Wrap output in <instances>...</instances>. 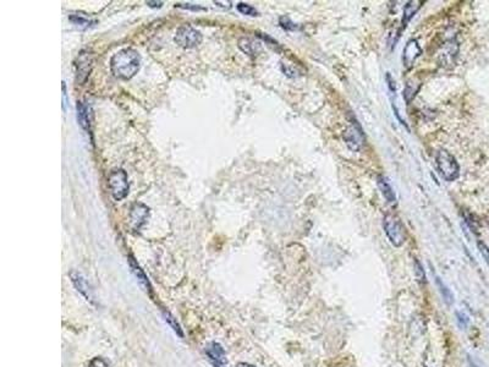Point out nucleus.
I'll return each mask as SVG.
<instances>
[{
    "label": "nucleus",
    "mask_w": 489,
    "mask_h": 367,
    "mask_svg": "<svg viewBox=\"0 0 489 367\" xmlns=\"http://www.w3.org/2000/svg\"><path fill=\"white\" fill-rule=\"evenodd\" d=\"M477 246H478V250H480V252L482 254L483 259H485L486 262H487V263L489 264V247L485 243H482V241H478Z\"/></svg>",
    "instance_id": "nucleus-26"
},
{
    "label": "nucleus",
    "mask_w": 489,
    "mask_h": 367,
    "mask_svg": "<svg viewBox=\"0 0 489 367\" xmlns=\"http://www.w3.org/2000/svg\"><path fill=\"white\" fill-rule=\"evenodd\" d=\"M456 316H457V321H459L460 326H461V327H466L467 326V322H469L467 317L465 316V315L460 314V312H457Z\"/></svg>",
    "instance_id": "nucleus-27"
},
{
    "label": "nucleus",
    "mask_w": 489,
    "mask_h": 367,
    "mask_svg": "<svg viewBox=\"0 0 489 367\" xmlns=\"http://www.w3.org/2000/svg\"><path fill=\"white\" fill-rule=\"evenodd\" d=\"M280 26L286 31H293L297 28V26L289 19V17H280Z\"/></svg>",
    "instance_id": "nucleus-25"
},
{
    "label": "nucleus",
    "mask_w": 489,
    "mask_h": 367,
    "mask_svg": "<svg viewBox=\"0 0 489 367\" xmlns=\"http://www.w3.org/2000/svg\"><path fill=\"white\" fill-rule=\"evenodd\" d=\"M62 101H64V103H62V109L66 110L67 96H66V85H65V82H62Z\"/></svg>",
    "instance_id": "nucleus-28"
},
{
    "label": "nucleus",
    "mask_w": 489,
    "mask_h": 367,
    "mask_svg": "<svg viewBox=\"0 0 489 367\" xmlns=\"http://www.w3.org/2000/svg\"><path fill=\"white\" fill-rule=\"evenodd\" d=\"M344 140L346 142L347 147L353 152H357L362 148L365 143V135L362 129L356 121H352L344 131Z\"/></svg>",
    "instance_id": "nucleus-7"
},
{
    "label": "nucleus",
    "mask_w": 489,
    "mask_h": 367,
    "mask_svg": "<svg viewBox=\"0 0 489 367\" xmlns=\"http://www.w3.org/2000/svg\"><path fill=\"white\" fill-rule=\"evenodd\" d=\"M90 367H111L110 363L108 360H105L104 358H100V356H96L92 360L90 361Z\"/></svg>",
    "instance_id": "nucleus-23"
},
{
    "label": "nucleus",
    "mask_w": 489,
    "mask_h": 367,
    "mask_svg": "<svg viewBox=\"0 0 489 367\" xmlns=\"http://www.w3.org/2000/svg\"><path fill=\"white\" fill-rule=\"evenodd\" d=\"M70 279H71L72 284H74L76 290L79 291L80 294L92 305H96V298H95V293H93V289L91 286L90 283L87 282L85 277L77 270H71L69 273Z\"/></svg>",
    "instance_id": "nucleus-8"
},
{
    "label": "nucleus",
    "mask_w": 489,
    "mask_h": 367,
    "mask_svg": "<svg viewBox=\"0 0 489 367\" xmlns=\"http://www.w3.org/2000/svg\"><path fill=\"white\" fill-rule=\"evenodd\" d=\"M239 48H240L244 54L252 56V58L258 55L259 52L262 51V47L258 42L246 37L241 38V40L239 41Z\"/></svg>",
    "instance_id": "nucleus-14"
},
{
    "label": "nucleus",
    "mask_w": 489,
    "mask_h": 367,
    "mask_svg": "<svg viewBox=\"0 0 489 367\" xmlns=\"http://www.w3.org/2000/svg\"><path fill=\"white\" fill-rule=\"evenodd\" d=\"M413 269H415L416 279H417L420 283H426V273H425V270H423L422 264L420 263V261H418V260H415Z\"/></svg>",
    "instance_id": "nucleus-21"
},
{
    "label": "nucleus",
    "mask_w": 489,
    "mask_h": 367,
    "mask_svg": "<svg viewBox=\"0 0 489 367\" xmlns=\"http://www.w3.org/2000/svg\"><path fill=\"white\" fill-rule=\"evenodd\" d=\"M108 185L110 189L111 196L115 201H121L129 194V179L124 169H114L110 171L108 178Z\"/></svg>",
    "instance_id": "nucleus-4"
},
{
    "label": "nucleus",
    "mask_w": 489,
    "mask_h": 367,
    "mask_svg": "<svg viewBox=\"0 0 489 367\" xmlns=\"http://www.w3.org/2000/svg\"><path fill=\"white\" fill-rule=\"evenodd\" d=\"M93 66V54L88 49H83L76 59V80L79 83H85L90 76Z\"/></svg>",
    "instance_id": "nucleus-6"
},
{
    "label": "nucleus",
    "mask_w": 489,
    "mask_h": 367,
    "mask_svg": "<svg viewBox=\"0 0 489 367\" xmlns=\"http://www.w3.org/2000/svg\"><path fill=\"white\" fill-rule=\"evenodd\" d=\"M418 88H420V86H416V87H413L412 81H408L406 83V87H405V91H404V97H405V100H406L407 103H410L411 101H412V98L416 96V92L418 91Z\"/></svg>",
    "instance_id": "nucleus-20"
},
{
    "label": "nucleus",
    "mask_w": 489,
    "mask_h": 367,
    "mask_svg": "<svg viewBox=\"0 0 489 367\" xmlns=\"http://www.w3.org/2000/svg\"><path fill=\"white\" fill-rule=\"evenodd\" d=\"M147 5H149L150 7H162L163 1H147Z\"/></svg>",
    "instance_id": "nucleus-29"
},
{
    "label": "nucleus",
    "mask_w": 489,
    "mask_h": 367,
    "mask_svg": "<svg viewBox=\"0 0 489 367\" xmlns=\"http://www.w3.org/2000/svg\"><path fill=\"white\" fill-rule=\"evenodd\" d=\"M383 228L388 239L394 246L400 247L406 241V231L401 219L396 214L388 213L383 218Z\"/></svg>",
    "instance_id": "nucleus-3"
},
{
    "label": "nucleus",
    "mask_w": 489,
    "mask_h": 367,
    "mask_svg": "<svg viewBox=\"0 0 489 367\" xmlns=\"http://www.w3.org/2000/svg\"><path fill=\"white\" fill-rule=\"evenodd\" d=\"M162 314H163V317H164V321H165L166 323L169 324V327H170L171 329H173L174 332H175L176 334L179 335V337L184 338L183 328H181L180 324H179V322L176 321L175 317H174L173 315H171L170 312H169L168 310H165V309L162 310Z\"/></svg>",
    "instance_id": "nucleus-17"
},
{
    "label": "nucleus",
    "mask_w": 489,
    "mask_h": 367,
    "mask_svg": "<svg viewBox=\"0 0 489 367\" xmlns=\"http://www.w3.org/2000/svg\"><path fill=\"white\" fill-rule=\"evenodd\" d=\"M238 10L239 12H241L243 15H247V16H257L258 15V11L253 6L246 4V2H239Z\"/></svg>",
    "instance_id": "nucleus-19"
},
{
    "label": "nucleus",
    "mask_w": 489,
    "mask_h": 367,
    "mask_svg": "<svg viewBox=\"0 0 489 367\" xmlns=\"http://www.w3.org/2000/svg\"><path fill=\"white\" fill-rule=\"evenodd\" d=\"M175 42L181 48H195L202 42V33L191 25H183L178 28L175 35Z\"/></svg>",
    "instance_id": "nucleus-5"
},
{
    "label": "nucleus",
    "mask_w": 489,
    "mask_h": 367,
    "mask_svg": "<svg viewBox=\"0 0 489 367\" xmlns=\"http://www.w3.org/2000/svg\"><path fill=\"white\" fill-rule=\"evenodd\" d=\"M77 120L85 131L91 134L92 131V121H93V110L90 104L83 102H77Z\"/></svg>",
    "instance_id": "nucleus-11"
},
{
    "label": "nucleus",
    "mask_w": 489,
    "mask_h": 367,
    "mask_svg": "<svg viewBox=\"0 0 489 367\" xmlns=\"http://www.w3.org/2000/svg\"><path fill=\"white\" fill-rule=\"evenodd\" d=\"M436 165L441 178L446 181H454L459 178L460 166L456 158L446 150H439L436 155Z\"/></svg>",
    "instance_id": "nucleus-2"
},
{
    "label": "nucleus",
    "mask_w": 489,
    "mask_h": 367,
    "mask_svg": "<svg viewBox=\"0 0 489 367\" xmlns=\"http://www.w3.org/2000/svg\"><path fill=\"white\" fill-rule=\"evenodd\" d=\"M141 66V56L135 49L125 48L113 55L110 69L114 76L121 80H130L139 72Z\"/></svg>",
    "instance_id": "nucleus-1"
},
{
    "label": "nucleus",
    "mask_w": 489,
    "mask_h": 367,
    "mask_svg": "<svg viewBox=\"0 0 489 367\" xmlns=\"http://www.w3.org/2000/svg\"><path fill=\"white\" fill-rule=\"evenodd\" d=\"M421 48L418 46L417 41L416 40H411L407 42L406 47H405L404 52H402V61L406 65L407 67H410L411 65L415 62L416 59L421 55Z\"/></svg>",
    "instance_id": "nucleus-13"
},
{
    "label": "nucleus",
    "mask_w": 489,
    "mask_h": 367,
    "mask_svg": "<svg viewBox=\"0 0 489 367\" xmlns=\"http://www.w3.org/2000/svg\"><path fill=\"white\" fill-rule=\"evenodd\" d=\"M236 367H254V366L251 365V364H247V363H239L238 365H236Z\"/></svg>",
    "instance_id": "nucleus-30"
},
{
    "label": "nucleus",
    "mask_w": 489,
    "mask_h": 367,
    "mask_svg": "<svg viewBox=\"0 0 489 367\" xmlns=\"http://www.w3.org/2000/svg\"><path fill=\"white\" fill-rule=\"evenodd\" d=\"M129 263H130V268H131L132 273H134L135 277H136L137 280H139L140 285H141L142 288L145 289V291H147V293H149V294L152 293V285H150L149 279H148V277L146 275L145 270L142 269L141 265L139 264V262H137L136 260L134 259V256H131V255L129 256Z\"/></svg>",
    "instance_id": "nucleus-12"
},
{
    "label": "nucleus",
    "mask_w": 489,
    "mask_h": 367,
    "mask_svg": "<svg viewBox=\"0 0 489 367\" xmlns=\"http://www.w3.org/2000/svg\"><path fill=\"white\" fill-rule=\"evenodd\" d=\"M437 283H438V285H439V288H440V293H441V295H443V298H444V301H445L448 305H450V304L454 301V299H452V295H451V293H450V290L448 288H446L445 285L444 284H441V282L439 280V278H437Z\"/></svg>",
    "instance_id": "nucleus-22"
},
{
    "label": "nucleus",
    "mask_w": 489,
    "mask_h": 367,
    "mask_svg": "<svg viewBox=\"0 0 489 367\" xmlns=\"http://www.w3.org/2000/svg\"><path fill=\"white\" fill-rule=\"evenodd\" d=\"M175 6L180 7V9H185V10H191V11H204L205 10V7L201 6V5L189 4V2H186V4H176Z\"/></svg>",
    "instance_id": "nucleus-24"
},
{
    "label": "nucleus",
    "mask_w": 489,
    "mask_h": 367,
    "mask_svg": "<svg viewBox=\"0 0 489 367\" xmlns=\"http://www.w3.org/2000/svg\"><path fill=\"white\" fill-rule=\"evenodd\" d=\"M69 20L71 21V22L74 23V25H76L77 27L83 28V30H86V28L92 27V26H95L96 23H97V21L86 19V17L81 16V15H70Z\"/></svg>",
    "instance_id": "nucleus-18"
},
{
    "label": "nucleus",
    "mask_w": 489,
    "mask_h": 367,
    "mask_svg": "<svg viewBox=\"0 0 489 367\" xmlns=\"http://www.w3.org/2000/svg\"><path fill=\"white\" fill-rule=\"evenodd\" d=\"M149 215V208L146 205L137 204L132 205L131 210H130V225L134 230H140L143 225L146 224Z\"/></svg>",
    "instance_id": "nucleus-10"
},
{
    "label": "nucleus",
    "mask_w": 489,
    "mask_h": 367,
    "mask_svg": "<svg viewBox=\"0 0 489 367\" xmlns=\"http://www.w3.org/2000/svg\"><path fill=\"white\" fill-rule=\"evenodd\" d=\"M205 354H207L208 359H209L210 364L213 367H230L229 366L228 359H226V354L224 348L217 342H212L205 347Z\"/></svg>",
    "instance_id": "nucleus-9"
},
{
    "label": "nucleus",
    "mask_w": 489,
    "mask_h": 367,
    "mask_svg": "<svg viewBox=\"0 0 489 367\" xmlns=\"http://www.w3.org/2000/svg\"><path fill=\"white\" fill-rule=\"evenodd\" d=\"M377 184H378L379 190H381L382 195H383L384 199L387 200L389 204H395L396 202V196H395V192L392 190L391 185L388 183V179L384 178L383 175H379L377 178Z\"/></svg>",
    "instance_id": "nucleus-15"
},
{
    "label": "nucleus",
    "mask_w": 489,
    "mask_h": 367,
    "mask_svg": "<svg viewBox=\"0 0 489 367\" xmlns=\"http://www.w3.org/2000/svg\"><path fill=\"white\" fill-rule=\"evenodd\" d=\"M422 4H423L422 1H417V0H415V1H413L412 0V1H408L407 4L405 5L404 17H402V27H405V26H406L407 23L410 22V20L416 15V12H417L418 10L421 9Z\"/></svg>",
    "instance_id": "nucleus-16"
}]
</instances>
